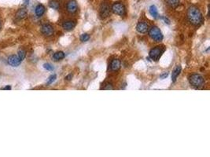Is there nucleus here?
Returning <instances> with one entry per match:
<instances>
[{
    "label": "nucleus",
    "instance_id": "f257e3e1",
    "mask_svg": "<svg viewBox=\"0 0 210 157\" xmlns=\"http://www.w3.org/2000/svg\"><path fill=\"white\" fill-rule=\"evenodd\" d=\"M187 19L192 25L200 26L203 22V16L197 6H190L187 10Z\"/></svg>",
    "mask_w": 210,
    "mask_h": 157
},
{
    "label": "nucleus",
    "instance_id": "f03ea898",
    "mask_svg": "<svg viewBox=\"0 0 210 157\" xmlns=\"http://www.w3.org/2000/svg\"><path fill=\"white\" fill-rule=\"evenodd\" d=\"M188 81L190 85L196 89L201 88L205 84L204 77L202 75L198 74V73L190 75L188 77Z\"/></svg>",
    "mask_w": 210,
    "mask_h": 157
},
{
    "label": "nucleus",
    "instance_id": "7ed1b4c3",
    "mask_svg": "<svg viewBox=\"0 0 210 157\" xmlns=\"http://www.w3.org/2000/svg\"><path fill=\"white\" fill-rule=\"evenodd\" d=\"M148 33H149L150 37L153 41L158 42V43L161 42L163 40V38H164V35L162 34L161 29H159L158 27H157V26H152L150 29H149Z\"/></svg>",
    "mask_w": 210,
    "mask_h": 157
},
{
    "label": "nucleus",
    "instance_id": "20e7f679",
    "mask_svg": "<svg viewBox=\"0 0 210 157\" xmlns=\"http://www.w3.org/2000/svg\"><path fill=\"white\" fill-rule=\"evenodd\" d=\"M164 52V46H155L154 48L151 49L149 53V57L153 61H158L160 60L162 54Z\"/></svg>",
    "mask_w": 210,
    "mask_h": 157
},
{
    "label": "nucleus",
    "instance_id": "39448f33",
    "mask_svg": "<svg viewBox=\"0 0 210 157\" xmlns=\"http://www.w3.org/2000/svg\"><path fill=\"white\" fill-rule=\"evenodd\" d=\"M111 12V6L109 4V1L105 0L102 3L100 9H99V16L101 19H106L110 15Z\"/></svg>",
    "mask_w": 210,
    "mask_h": 157
},
{
    "label": "nucleus",
    "instance_id": "423d86ee",
    "mask_svg": "<svg viewBox=\"0 0 210 157\" xmlns=\"http://www.w3.org/2000/svg\"><path fill=\"white\" fill-rule=\"evenodd\" d=\"M111 10L113 14H115L118 16H121V17L125 16L127 14L125 6L122 3H119V2L114 3L112 4V6H111Z\"/></svg>",
    "mask_w": 210,
    "mask_h": 157
},
{
    "label": "nucleus",
    "instance_id": "0eeeda50",
    "mask_svg": "<svg viewBox=\"0 0 210 157\" xmlns=\"http://www.w3.org/2000/svg\"><path fill=\"white\" fill-rule=\"evenodd\" d=\"M55 32V29L53 28V26L50 24H44L42 27H41V33L46 37H50L54 35Z\"/></svg>",
    "mask_w": 210,
    "mask_h": 157
},
{
    "label": "nucleus",
    "instance_id": "6e6552de",
    "mask_svg": "<svg viewBox=\"0 0 210 157\" xmlns=\"http://www.w3.org/2000/svg\"><path fill=\"white\" fill-rule=\"evenodd\" d=\"M66 10L71 14H76L77 12L78 6L76 0H69L66 4Z\"/></svg>",
    "mask_w": 210,
    "mask_h": 157
},
{
    "label": "nucleus",
    "instance_id": "1a4fd4ad",
    "mask_svg": "<svg viewBox=\"0 0 210 157\" xmlns=\"http://www.w3.org/2000/svg\"><path fill=\"white\" fill-rule=\"evenodd\" d=\"M8 64L10 66L13 67H17L20 65V63L22 62V60L17 55H11L8 57Z\"/></svg>",
    "mask_w": 210,
    "mask_h": 157
},
{
    "label": "nucleus",
    "instance_id": "9d476101",
    "mask_svg": "<svg viewBox=\"0 0 210 157\" xmlns=\"http://www.w3.org/2000/svg\"><path fill=\"white\" fill-rule=\"evenodd\" d=\"M136 30L140 34H145L149 30V25L146 21H139L136 25Z\"/></svg>",
    "mask_w": 210,
    "mask_h": 157
},
{
    "label": "nucleus",
    "instance_id": "9b49d317",
    "mask_svg": "<svg viewBox=\"0 0 210 157\" xmlns=\"http://www.w3.org/2000/svg\"><path fill=\"white\" fill-rule=\"evenodd\" d=\"M76 25V22L75 20H69L64 21L63 24H62V28L65 31H72L75 29Z\"/></svg>",
    "mask_w": 210,
    "mask_h": 157
},
{
    "label": "nucleus",
    "instance_id": "f8f14e48",
    "mask_svg": "<svg viewBox=\"0 0 210 157\" xmlns=\"http://www.w3.org/2000/svg\"><path fill=\"white\" fill-rule=\"evenodd\" d=\"M121 62L118 59H113L110 63V70L112 71H117L121 69Z\"/></svg>",
    "mask_w": 210,
    "mask_h": 157
},
{
    "label": "nucleus",
    "instance_id": "ddd939ff",
    "mask_svg": "<svg viewBox=\"0 0 210 157\" xmlns=\"http://www.w3.org/2000/svg\"><path fill=\"white\" fill-rule=\"evenodd\" d=\"M182 70V67L181 65H176V68L174 69V70L172 71V83H175L177 80V78L180 74Z\"/></svg>",
    "mask_w": 210,
    "mask_h": 157
},
{
    "label": "nucleus",
    "instance_id": "4468645a",
    "mask_svg": "<svg viewBox=\"0 0 210 157\" xmlns=\"http://www.w3.org/2000/svg\"><path fill=\"white\" fill-rule=\"evenodd\" d=\"M46 11V8L45 6L42 5V4H39L37 6H35V14L37 17H42L44 13Z\"/></svg>",
    "mask_w": 210,
    "mask_h": 157
},
{
    "label": "nucleus",
    "instance_id": "2eb2a0df",
    "mask_svg": "<svg viewBox=\"0 0 210 157\" xmlns=\"http://www.w3.org/2000/svg\"><path fill=\"white\" fill-rule=\"evenodd\" d=\"M27 14H28V12H27V10L25 8H21L20 10H18L16 13V17L17 19L19 20H21V19H24L27 17Z\"/></svg>",
    "mask_w": 210,
    "mask_h": 157
},
{
    "label": "nucleus",
    "instance_id": "dca6fc26",
    "mask_svg": "<svg viewBox=\"0 0 210 157\" xmlns=\"http://www.w3.org/2000/svg\"><path fill=\"white\" fill-rule=\"evenodd\" d=\"M65 56V53L63 51H58L54 54L52 58H53V60L55 61H59V60L64 59Z\"/></svg>",
    "mask_w": 210,
    "mask_h": 157
},
{
    "label": "nucleus",
    "instance_id": "f3484780",
    "mask_svg": "<svg viewBox=\"0 0 210 157\" xmlns=\"http://www.w3.org/2000/svg\"><path fill=\"white\" fill-rule=\"evenodd\" d=\"M167 5L171 8H176L180 3V0H165Z\"/></svg>",
    "mask_w": 210,
    "mask_h": 157
},
{
    "label": "nucleus",
    "instance_id": "a211bd4d",
    "mask_svg": "<svg viewBox=\"0 0 210 157\" xmlns=\"http://www.w3.org/2000/svg\"><path fill=\"white\" fill-rule=\"evenodd\" d=\"M149 12H150V15L153 18H158V8L156 7V6H154V5L150 6V9H149Z\"/></svg>",
    "mask_w": 210,
    "mask_h": 157
},
{
    "label": "nucleus",
    "instance_id": "6ab92c4d",
    "mask_svg": "<svg viewBox=\"0 0 210 157\" xmlns=\"http://www.w3.org/2000/svg\"><path fill=\"white\" fill-rule=\"evenodd\" d=\"M49 6L53 10H58V9L60 8V3L57 0H50L49 3Z\"/></svg>",
    "mask_w": 210,
    "mask_h": 157
},
{
    "label": "nucleus",
    "instance_id": "aec40b11",
    "mask_svg": "<svg viewBox=\"0 0 210 157\" xmlns=\"http://www.w3.org/2000/svg\"><path fill=\"white\" fill-rule=\"evenodd\" d=\"M80 39L81 42H87L88 40L90 39V35L87 33H84V34H82L80 35Z\"/></svg>",
    "mask_w": 210,
    "mask_h": 157
},
{
    "label": "nucleus",
    "instance_id": "412c9836",
    "mask_svg": "<svg viewBox=\"0 0 210 157\" xmlns=\"http://www.w3.org/2000/svg\"><path fill=\"white\" fill-rule=\"evenodd\" d=\"M17 56L23 60L26 57V52L24 50H19L18 52H17Z\"/></svg>",
    "mask_w": 210,
    "mask_h": 157
},
{
    "label": "nucleus",
    "instance_id": "4be33fe9",
    "mask_svg": "<svg viewBox=\"0 0 210 157\" xmlns=\"http://www.w3.org/2000/svg\"><path fill=\"white\" fill-rule=\"evenodd\" d=\"M56 79H57V75H56L55 74L51 75L48 78V80H47V83H46V84H47V85L51 84V83H53L54 82H55V80H56Z\"/></svg>",
    "mask_w": 210,
    "mask_h": 157
},
{
    "label": "nucleus",
    "instance_id": "5701e85b",
    "mask_svg": "<svg viewBox=\"0 0 210 157\" xmlns=\"http://www.w3.org/2000/svg\"><path fill=\"white\" fill-rule=\"evenodd\" d=\"M43 68L47 70V71H53L55 68H54V66L50 65V63H45L44 65H43Z\"/></svg>",
    "mask_w": 210,
    "mask_h": 157
},
{
    "label": "nucleus",
    "instance_id": "b1692460",
    "mask_svg": "<svg viewBox=\"0 0 210 157\" xmlns=\"http://www.w3.org/2000/svg\"><path fill=\"white\" fill-rule=\"evenodd\" d=\"M113 86H112V85L111 84V83H107L106 85V86H104L103 87V90H113Z\"/></svg>",
    "mask_w": 210,
    "mask_h": 157
},
{
    "label": "nucleus",
    "instance_id": "393cba45",
    "mask_svg": "<svg viewBox=\"0 0 210 157\" xmlns=\"http://www.w3.org/2000/svg\"><path fill=\"white\" fill-rule=\"evenodd\" d=\"M168 76V72H163L162 74L160 75V79L161 80H164Z\"/></svg>",
    "mask_w": 210,
    "mask_h": 157
},
{
    "label": "nucleus",
    "instance_id": "a878e982",
    "mask_svg": "<svg viewBox=\"0 0 210 157\" xmlns=\"http://www.w3.org/2000/svg\"><path fill=\"white\" fill-rule=\"evenodd\" d=\"M161 20H163V21H164L165 24H170V20L168 19V17H161Z\"/></svg>",
    "mask_w": 210,
    "mask_h": 157
},
{
    "label": "nucleus",
    "instance_id": "bb28decb",
    "mask_svg": "<svg viewBox=\"0 0 210 157\" xmlns=\"http://www.w3.org/2000/svg\"><path fill=\"white\" fill-rule=\"evenodd\" d=\"M72 78V74H69L67 75L66 77H65V80H71Z\"/></svg>",
    "mask_w": 210,
    "mask_h": 157
},
{
    "label": "nucleus",
    "instance_id": "cd10ccee",
    "mask_svg": "<svg viewBox=\"0 0 210 157\" xmlns=\"http://www.w3.org/2000/svg\"><path fill=\"white\" fill-rule=\"evenodd\" d=\"M3 90H11V86H6L5 87H3Z\"/></svg>",
    "mask_w": 210,
    "mask_h": 157
}]
</instances>
